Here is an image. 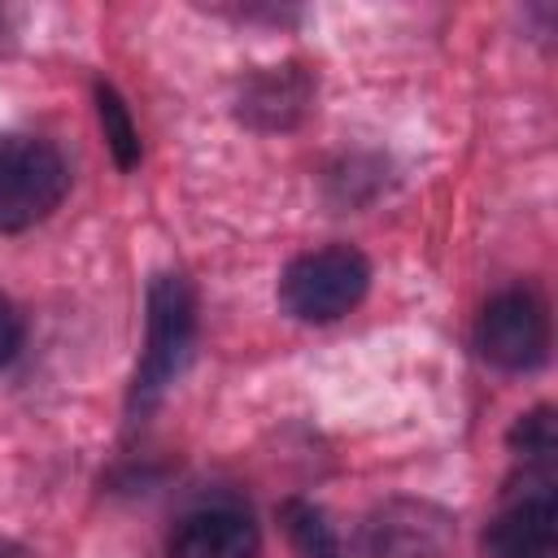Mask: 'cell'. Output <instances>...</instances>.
<instances>
[{
	"instance_id": "cell-1",
	"label": "cell",
	"mask_w": 558,
	"mask_h": 558,
	"mask_svg": "<svg viewBox=\"0 0 558 558\" xmlns=\"http://www.w3.org/2000/svg\"><path fill=\"white\" fill-rule=\"evenodd\" d=\"M371 288V262L353 244H327L288 262L279 279V305L301 323L344 318Z\"/></svg>"
},
{
	"instance_id": "cell-2",
	"label": "cell",
	"mask_w": 558,
	"mask_h": 558,
	"mask_svg": "<svg viewBox=\"0 0 558 558\" xmlns=\"http://www.w3.org/2000/svg\"><path fill=\"white\" fill-rule=\"evenodd\" d=\"M196 331V296L183 275H157L148 288V340L144 357L135 366V388H131V410L144 414L157 405V397L170 388L179 375Z\"/></svg>"
},
{
	"instance_id": "cell-3",
	"label": "cell",
	"mask_w": 558,
	"mask_h": 558,
	"mask_svg": "<svg viewBox=\"0 0 558 558\" xmlns=\"http://www.w3.org/2000/svg\"><path fill=\"white\" fill-rule=\"evenodd\" d=\"M70 187L61 153L35 135H0V231L44 222Z\"/></svg>"
},
{
	"instance_id": "cell-4",
	"label": "cell",
	"mask_w": 558,
	"mask_h": 558,
	"mask_svg": "<svg viewBox=\"0 0 558 558\" xmlns=\"http://www.w3.org/2000/svg\"><path fill=\"white\" fill-rule=\"evenodd\" d=\"M475 349L497 371H536L549 357V310L527 288L497 292L480 323H475Z\"/></svg>"
},
{
	"instance_id": "cell-5",
	"label": "cell",
	"mask_w": 558,
	"mask_h": 558,
	"mask_svg": "<svg viewBox=\"0 0 558 558\" xmlns=\"http://www.w3.org/2000/svg\"><path fill=\"white\" fill-rule=\"evenodd\" d=\"M458 536V519L418 497H392L362 523V558H445Z\"/></svg>"
},
{
	"instance_id": "cell-6",
	"label": "cell",
	"mask_w": 558,
	"mask_h": 558,
	"mask_svg": "<svg viewBox=\"0 0 558 558\" xmlns=\"http://www.w3.org/2000/svg\"><path fill=\"white\" fill-rule=\"evenodd\" d=\"M488 558H558V506L554 493L541 484L510 501L484 532Z\"/></svg>"
},
{
	"instance_id": "cell-7",
	"label": "cell",
	"mask_w": 558,
	"mask_h": 558,
	"mask_svg": "<svg viewBox=\"0 0 558 558\" xmlns=\"http://www.w3.org/2000/svg\"><path fill=\"white\" fill-rule=\"evenodd\" d=\"M170 558H257V523L235 506H205L174 523L166 541Z\"/></svg>"
},
{
	"instance_id": "cell-8",
	"label": "cell",
	"mask_w": 558,
	"mask_h": 558,
	"mask_svg": "<svg viewBox=\"0 0 558 558\" xmlns=\"http://www.w3.org/2000/svg\"><path fill=\"white\" fill-rule=\"evenodd\" d=\"M310 100H314V78L301 65H270L240 87L235 113L257 131H288L305 118Z\"/></svg>"
},
{
	"instance_id": "cell-9",
	"label": "cell",
	"mask_w": 558,
	"mask_h": 558,
	"mask_svg": "<svg viewBox=\"0 0 558 558\" xmlns=\"http://www.w3.org/2000/svg\"><path fill=\"white\" fill-rule=\"evenodd\" d=\"M279 519H283V532H288L296 558H349L340 536H336V527L327 523V514L318 506L292 497V501L279 506Z\"/></svg>"
},
{
	"instance_id": "cell-10",
	"label": "cell",
	"mask_w": 558,
	"mask_h": 558,
	"mask_svg": "<svg viewBox=\"0 0 558 558\" xmlns=\"http://www.w3.org/2000/svg\"><path fill=\"white\" fill-rule=\"evenodd\" d=\"M96 118H100V131H105V144H109L118 170H135L140 166V126L131 122L126 100L109 83H96Z\"/></svg>"
},
{
	"instance_id": "cell-11",
	"label": "cell",
	"mask_w": 558,
	"mask_h": 558,
	"mask_svg": "<svg viewBox=\"0 0 558 558\" xmlns=\"http://www.w3.org/2000/svg\"><path fill=\"white\" fill-rule=\"evenodd\" d=\"M510 445L519 449L523 462H549L558 453V432H554V410L541 405L532 414H523L510 432Z\"/></svg>"
},
{
	"instance_id": "cell-12",
	"label": "cell",
	"mask_w": 558,
	"mask_h": 558,
	"mask_svg": "<svg viewBox=\"0 0 558 558\" xmlns=\"http://www.w3.org/2000/svg\"><path fill=\"white\" fill-rule=\"evenodd\" d=\"M22 336H26V327H22V314H17V305L0 292V366H9L13 357H17V349H22Z\"/></svg>"
}]
</instances>
